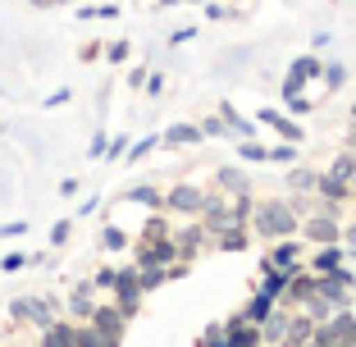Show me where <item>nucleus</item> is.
Listing matches in <instances>:
<instances>
[{
	"mask_svg": "<svg viewBox=\"0 0 356 347\" xmlns=\"http://www.w3.org/2000/svg\"><path fill=\"white\" fill-rule=\"evenodd\" d=\"M215 233H220V247H224V252H242V247H247L242 224H224V229H215Z\"/></svg>",
	"mask_w": 356,
	"mask_h": 347,
	"instance_id": "13",
	"label": "nucleus"
},
{
	"mask_svg": "<svg viewBox=\"0 0 356 347\" xmlns=\"http://www.w3.org/2000/svg\"><path fill=\"white\" fill-rule=\"evenodd\" d=\"M256 343H261V334H256V329L238 316V320L229 325V338H224V347H256Z\"/></svg>",
	"mask_w": 356,
	"mask_h": 347,
	"instance_id": "8",
	"label": "nucleus"
},
{
	"mask_svg": "<svg viewBox=\"0 0 356 347\" xmlns=\"http://www.w3.org/2000/svg\"><path fill=\"white\" fill-rule=\"evenodd\" d=\"M14 316H19V320H32V325H42V329L55 325V320H51V306H46L42 297H23V302H14Z\"/></svg>",
	"mask_w": 356,
	"mask_h": 347,
	"instance_id": "6",
	"label": "nucleus"
},
{
	"mask_svg": "<svg viewBox=\"0 0 356 347\" xmlns=\"http://www.w3.org/2000/svg\"><path fill=\"white\" fill-rule=\"evenodd\" d=\"M165 206H169V211H183V215H197L201 206H206V197H201L192 183H178V188L165 197Z\"/></svg>",
	"mask_w": 356,
	"mask_h": 347,
	"instance_id": "5",
	"label": "nucleus"
},
{
	"mask_svg": "<svg viewBox=\"0 0 356 347\" xmlns=\"http://www.w3.org/2000/svg\"><path fill=\"white\" fill-rule=\"evenodd\" d=\"M101 242H105V247H110V252H119V247H128L124 229H105V233H101Z\"/></svg>",
	"mask_w": 356,
	"mask_h": 347,
	"instance_id": "26",
	"label": "nucleus"
},
{
	"mask_svg": "<svg viewBox=\"0 0 356 347\" xmlns=\"http://www.w3.org/2000/svg\"><path fill=\"white\" fill-rule=\"evenodd\" d=\"M306 238H315V242H334V238H338V224L329 220V215H311V220H306Z\"/></svg>",
	"mask_w": 356,
	"mask_h": 347,
	"instance_id": "9",
	"label": "nucleus"
},
{
	"mask_svg": "<svg viewBox=\"0 0 356 347\" xmlns=\"http://www.w3.org/2000/svg\"><path fill=\"white\" fill-rule=\"evenodd\" d=\"M256 229H261L265 238H288V233L297 229L293 206H283V201H265L261 211H256Z\"/></svg>",
	"mask_w": 356,
	"mask_h": 347,
	"instance_id": "1",
	"label": "nucleus"
},
{
	"mask_svg": "<svg viewBox=\"0 0 356 347\" xmlns=\"http://www.w3.org/2000/svg\"><path fill=\"white\" fill-rule=\"evenodd\" d=\"M160 142H165V147H188V142H201V128L197 124H174Z\"/></svg>",
	"mask_w": 356,
	"mask_h": 347,
	"instance_id": "10",
	"label": "nucleus"
},
{
	"mask_svg": "<svg viewBox=\"0 0 356 347\" xmlns=\"http://www.w3.org/2000/svg\"><path fill=\"white\" fill-rule=\"evenodd\" d=\"M23 265H28V256H23V252H10L5 261H0V270H5V274H14V270H23Z\"/></svg>",
	"mask_w": 356,
	"mask_h": 347,
	"instance_id": "27",
	"label": "nucleus"
},
{
	"mask_svg": "<svg viewBox=\"0 0 356 347\" xmlns=\"http://www.w3.org/2000/svg\"><path fill=\"white\" fill-rule=\"evenodd\" d=\"M69 306H74V316H92V284H83V288H78Z\"/></svg>",
	"mask_w": 356,
	"mask_h": 347,
	"instance_id": "20",
	"label": "nucleus"
},
{
	"mask_svg": "<svg viewBox=\"0 0 356 347\" xmlns=\"http://www.w3.org/2000/svg\"><path fill=\"white\" fill-rule=\"evenodd\" d=\"M338 265H343V252H338V247H325V252L315 256V270H320V274H334Z\"/></svg>",
	"mask_w": 356,
	"mask_h": 347,
	"instance_id": "18",
	"label": "nucleus"
},
{
	"mask_svg": "<svg viewBox=\"0 0 356 347\" xmlns=\"http://www.w3.org/2000/svg\"><path fill=\"white\" fill-rule=\"evenodd\" d=\"M270 311H274V297H265V293H256L252 297V306H247V325H261V320H270Z\"/></svg>",
	"mask_w": 356,
	"mask_h": 347,
	"instance_id": "14",
	"label": "nucleus"
},
{
	"mask_svg": "<svg viewBox=\"0 0 356 347\" xmlns=\"http://www.w3.org/2000/svg\"><path fill=\"white\" fill-rule=\"evenodd\" d=\"M124 311L119 306H92V329L96 334H105L110 343H119V334H124Z\"/></svg>",
	"mask_w": 356,
	"mask_h": 347,
	"instance_id": "3",
	"label": "nucleus"
},
{
	"mask_svg": "<svg viewBox=\"0 0 356 347\" xmlns=\"http://www.w3.org/2000/svg\"><path fill=\"white\" fill-rule=\"evenodd\" d=\"M347 242H352V247H356V224H352V229H347Z\"/></svg>",
	"mask_w": 356,
	"mask_h": 347,
	"instance_id": "41",
	"label": "nucleus"
},
{
	"mask_svg": "<svg viewBox=\"0 0 356 347\" xmlns=\"http://www.w3.org/2000/svg\"><path fill=\"white\" fill-rule=\"evenodd\" d=\"M293 188H315V179L306 174V169H297V174H293Z\"/></svg>",
	"mask_w": 356,
	"mask_h": 347,
	"instance_id": "35",
	"label": "nucleus"
},
{
	"mask_svg": "<svg viewBox=\"0 0 356 347\" xmlns=\"http://www.w3.org/2000/svg\"><path fill=\"white\" fill-rule=\"evenodd\" d=\"M206 347H224V338H220V329H210V334H206Z\"/></svg>",
	"mask_w": 356,
	"mask_h": 347,
	"instance_id": "39",
	"label": "nucleus"
},
{
	"mask_svg": "<svg viewBox=\"0 0 356 347\" xmlns=\"http://www.w3.org/2000/svg\"><path fill=\"white\" fill-rule=\"evenodd\" d=\"M220 188H229V192H247V179H242V174H233V169H220Z\"/></svg>",
	"mask_w": 356,
	"mask_h": 347,
	"instance_id": "24",
	"label": "nucleus"
},
{
	"mask_svg": "<svg viewBox=\"0 0 356 347\" xmlns=\"http://www.w3.org/2000/svg\"><path fill=\"white\" fill-rule=\"evenodd\" d=\"M23 229H28V224H23V220H19V224H5V229H0V238H19Z\"/></svg>",
	"mask_w": 356,
	"mask_h": 347,
	"instance_id": "37",
	"label": "nucleus"
},
{
	"mask_svg": "<svg viewBox=\"0 0 356 347\" xmlns=\"http://www.w3.org/2000/svg\"><path fill=\"white\" fill-rule=\"evenodd\" d=\"M288 106H293L297 115H306V110H311V101H306V96H288Z\"/></svg>",
	"mask_w": 356,
	"mask_h": 347,
	"instance_id": "36",
	"label": "nucleus"
},
{
	"mask_svg": "<svg viewBox=\"0 0 356 347\" xmlns=\"http://www.w3.org/2000/svg\"><path fill=\"white\" fill-rule=\"evenodd\" d=\"M347 343H352V347H356V325H352V329H347Z\"/></svg>",
	"mask_w": 356,
	"mask_h": 347,
	"instance_id": "40",
	"label": "nucleus"
},
{
	"mask_svg": "<svg viewBox=\"0 0 356 347\" xmlns=\"http://www.w3.org/2000/svg\"><path fill=\"white\" fill-rule=\"evenodd\" d=\"M110 60L124 64V60H128V42H115V46H110Z\"/></svg>",
	"mask_w": 356,
	"mask_h": 347,
	"instance_id": "34",
	"label": "nucleus"
},
{
	"mask_svg": "<svg viewBox=\"0 0 356 347\" xmlns=\"http://www.w3.org/2000/svg\"><path fill=\"white\" fill-rule=\"evenodd\" d=\"M325 78H329V87H343V78H347V74H343V64H329V74H325Z\"/></svg>",
	"mask_w": 356,
	"mask_h": 347,
	"instance_id": "31",
	"label": "nucleus"
},
{
	"mask_svg": "<svg viewBox=\"0 0 356 347\" xmlns=\"http://www.w3.org/2000/svg\"><path fill=\"white\" fill-rule=\"evenodd\" d=\"M115 5H87V10H78V19H115Z\"/></svg>",
	"mask_w": 356,
	"mask_h": 347,
	"instance_id": "25",
	"label": "nucleus"
},
{
	"mask_svg": "<svg viewBox=\"0 0 356 347\" xmlns=\"http://www.w3.org/2000/svg\"><path fill=\"white\" fill-rule=\"evenodd\" d=\"M78 347H119V343H110V338L96 334V329H78Z\"/></svg>",
	"mask_w": 356,
	"mask_h": 347,
	"instance_id": "23",
	"label": "nucleus"
},
{
	"mask_svg": "<svg viewBox=\"0 0 356 347\" xmlns=\"http://www.w3.org/2000/svg\"><path fill=\"white\" fill-rule=\"evenodd\" d=\"M265 338H283V320H270V325H265Z\"/></svg>",
	"mask_w": 356,
	"mask_h": 347,
	"instance_id": "38",
	"label": "nucleus"
},
{
	"mask_svg": "<svg viewBox=\"0 0 356 347\" xmlns=\"http://www.w3.org/2000/svg\"><path fill=\"white\" fill-rule=\"evenodd\" d=\"M320 192L329 197V206H338V201H347V183H338L334 174H325V179H320Z\"/></svg>",
	"mask_w": 356,
	"mask_h": 347,
	"instance_id": "17",
	"label": "nucleus"
},
{
	"mask_svg": "<svg viewBox=\"0 0 356 347\" xmlns=\"http://www.w3.org/2000/svg\"><path fill=\"white\" fill-rule=\"evenodd\" d=\"M315 74H320V60H315V55L293 60V69H288V78H283V101H288V96H302V83L315 78Z\"/></svg>",
	"mask_w": 356,
	"mask_h": 347,
	"instance_id": "4",
	"label": "nucleus"
},
{
	"mask_svg": "<svg viewBox=\"0 0 356 347\" xmlns=\"http://www.w3.org/2000/svg\"><path fill=\"white\" fill-rule=\"evenodd\" d=\"M293 256H297L293 242H279V247L270 252V265H279V270H293Z\"/></svg>",
	"mask_w": 356,
	"mask_h": 347,
	"instance_id": "19",
	"label": "nucleus"
},
{
	"mask_svg": "<svg viewBox=\"0 0 356 347\" xmlns=\"http://www.w3.org/2000/svg\"><path fill=\"white\" fill-rule=\"evenodd\" d=\"M169 261H174V242L169 238H151L137 252V265H169Z\"/></svg>",
	"mask_w": 356,
	"mask_h": 347,
	"instance_id": "7",
	"label": "nucleus"
},
{
	"mask_svg": "<svg viewBox=\"0 0 356 347\" xmlns=\"http://www.w3.org/2000/svg\"><path fill=\"white\" fill-rule=\"evenodd\" d=\"M242 160H270V151L256 147V142H242Z\"/></svg>",
	"mask_w": 356,
	"mask_h": 347,
	"instance_id": "29",
	"label": "nucleus"
},
{
	"mask_svg": "<svg viewBox=\"0 0 356 347\" xmlns=\"http://www.w3.org/2000/svg\"><path fill=\"white\" fill-rule=\"evenodd\" d=\"M293 156H297L293 147H274V151H270V160H279V165H288V160H293Z\"/></svg>",
	"mask_w": 356,
	"mask_h": 347,
	"instance_id": "32",
	"label": "nucleus"
},
{
	"mask_svg": "<svg viewBox=\"0 0 356 347\" xmlns=\"http://www.w3.org/2000/svg\"><path fill=\"white\" fill-rule=\"evenodd\" d=\"M220 115H224V124H229V133H242V137H252V133H256V128H252V119H242L233 106H224Z\"/></svg>",
	"mask_w": 356,
	"mask_h": 347,
	"instance_id": "16",
	"label": "nucleus"
},
{
	"mask_svg": "<svg viewBox=\"0 0 356 347\" xmlns=\"http://www.w3.org/2000/svg\"><path fill=\"white\" fill-rule=\"evenodd\" d=\"M352 115H356V110H352Z\"/></svg>",
	"mask_w": 356,
	"mask_h": 347,
	"instance_id": "44",
	"label": "nucleus"
},
{
	"mask_svg": "<svg viewBox=\"0 0 356 347\" xmlns=\"http://www.w3.org/2000/svg\"><path fill=\"white\" fill-rule=\"evenodd\" d=\"M156 142H160V137H142V142H137V147L128 151V160H142V156H147L151 147H156Z\"/></svg>",
	"mask_w": 356,
	"mask_h": 347,
	"instance_id": "30",
	"label": "nucleus"
},
{
	"mask_svg": "<svg viewBox=\"0 0 356 347\" xmlns=\"http://www.w3.org/2000/svg\"><path fill=\"white\" fill-rule=\"evenodd\" d=\"M124 201H142V206H165V197H160L156 188H133Z\"/></svg>",
	"mask_w": 356,
	"mask_h": 347,
	"instance_id": "21",
	"label": "nucleus"
},
{
	"mask_svg": "<svg viewBox=\"0 0 356 347\" xmlns=\"http://www.w3.org/2000/svg\"><path fill=\"white\" fill-rule=\"evenodd\" d=\"M288 274H293V270H274V265H270V270H265V284H261V293H265V297H279L283 288H288Z\"/></svg>",
	"mask_w": 356,
	"mask_h": 347,
	"instance_id": "15",
	"label": "nucleus"
},
{
	"mask_svg": "<svg viewBox=\"0 0 356 347\" xmlns=\"http://www.w3.org/2000/svg\"><path fill=\"white\" fill-rule=\"evenodd\" d=\"M55 5H69V0H55Z\"/></svg>",
	"mask_w": 356,
	"mask_h": 347,
	"instance_id": "43",
	"label": "nucleus"
},
{
	"mask_svg": "<svg viewBox=\"0 0 356 347\" xmlns=\"http://www.w3.org/2000/svg\"><path fill=\"white\" fill-rule=\"evenodd\" d=\"M201 133H206V137H224V133H229V124H224V119H206Z\"/></svg>",
	"mask_w": 356,
	"mask_h": 347,
	"instance_id": "28",
	"label": "nucleus"
},
{
	"mask_svg": "<svg viewBox=\"0 0 356 347\" xmlns=\"http://www.w3.org/2000/svg\"><path fill=\"white\" fill-rule=\"evenodd\" d=\"M261 124H270L274 133H283L288 142H302V128L293 124V119H283V115H274V110H261Z\"/></svg>",
	"mask_w": 356,
	"mask_h": 347,
	"instance_id": "11",
	"label": "nucleus"
},
{
	"mask_svg": "<svg viewBox=\"0 0 356 347\" xmlns=\"http://www.w3.org/2000/svg\"><path fill=\"white\" fill-rule=\"evenodd\" d=\"M311 347H325V343H320V338H315V343H311Z\"/></svg>",
	"mask_w": 356,
	"mask_h": 347,
	"instance_id": "42",
	"label": "nucleus"
},
{
	"mask_svg": "<svg viewBox=\"0 0 356 347\" xmlns=\"http://www.w3.org/2000/svg\"><path fill=\"white\" fill-rule=\"evenodd\" d=\"M42 347H78V329L51 325V329H46V338H42Z\"/></svg>",
	"mask_w": 356,
	"mask_h": 347,
	"instance_id": "12",
	"label": "nucleus"
},
{
	"mask_svg": "<svg viewBox=\"0 0 356 347\" xmlns=\"http://www.w3.org/2000/svg\"><path fill=\"white\" fill-rule=\"evenodd\" d=\"M334 179H338V183H352V179H356V160H352V156H338V160H334Z\"/></svg>",
	"mask_w": 356,
	"mask_h": 347,
	"instance_id": "22",
	"label": "nucleus"
},
{
	"mask_svg": "<svg viewBox=\"0 0 356 347\" xmlns=\"http://www.w3.org/2000/svg\"><path fill=\"white\" fill-rule=\"evenodd\" d=\"M64 238H69V220H60V224H55V229H51V242H55V247H60Z\"/></svg>",
	"mask_w": 356,
	"mask_h": 347,
	"instance_id": "33",
	"label": "nucleus"
},
{
	"mask_svg": "<svg viewBox=\"0 0 356 347\" xmlns=\"http://www.w3.org/2000/svg\"><path fill=\"white\" fill-rule=\"evenodd\" d=\"M115 297H119V311L133 316L137 311V297H142V284H137V270H115Z\"/></svg>",
	"mask_w": 356,
	"mask_h": 347,
	"instance_id": "2",
	"label": "nucleus"
}]
</instances>
